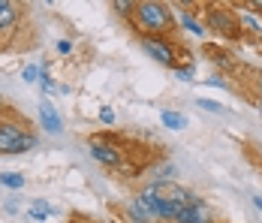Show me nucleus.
Returning <instances> with one entry per match:
<instances>
[{
    "label": "nucleus",
    "mask_w": 262,
    "mask_h": 223,
    "mask_svg": "<svg viewBox=\"0 0 262 223\" xmlns=\"http://www.w3.org/2000/svg\"><path fill=\"white\" fill-rule=\"evenodd\" d=\"M133 22L136 27L142 30V33H148V36H169L172 33V27H175V15H172V9L169 6H163V3H154V0H145V3H133Z\"/></svg>",
    "instance_id": "nucleus-1"
},
{
    "label": "nucleus",
    "mask_w": 262,
    "mask_h": 223,
    "mask_svg": "<svg viewBox=\"0 0 262 223\" xmlns=\"http://www.w3.org/2000/svg\"><path fill=\"white\" fill-rule=\"evenodd\" d=\"M36 145V136L18 121H0V154H25Z\"/></svg>",
    "instance_id": "nucleus-2"
},
{
    "label": "nucleus",
    "mask_w": 262,
    "mask_h": 223,
    "mask_svg": "<svg viewBox=\"0 0 262 223\" xmlns=\"http://www.w3.org/2000/svg\"><path fill=\"white\" fill-rule=\"evenodd\" d=\"M205 22H208L211 30H217L220 36H226V39H238L241 36V22H238L235 12H226L223 6H211L208 12H205Z\"/></svg>",
    "instance_id": "nucleus-3"
},
{
    "label": "nucleus",
    "mask_w": 262,
    "mask_h": 223,
    "mask_svg": "<svg viewBox=\"0 0 262 223\" xmlns=\"http://www.w3.org/2000/svg\"><path fill=\"white\" fill-rule=\"evenodd\" d=\"M142 46H145V51H148V54H151L157 64L178 70V54H175V49H172L166 39H157V36H145V39H142Z\"/></svg>",
    "instance_id": "nucleus-4"
},
{
    "label": "nucleus",
    "mask_w": 262,
    "mask_h": 223,
    "mask_svg": "<svg viewBox=\"0 0 262 223\" xmlns=\"http://www.w3.org/2000/svg\"><path fill=\"white\" fill-rule=\"evenodd\" d=\"M91 157L97 160V163H103V166H118L124 157H121V151L112 148V145H105V142H91Z\"/></svg>",
    "instance_id": "nucleus-5"
},
{
    "label": "nucleus",
    "mask_w": 262,
    "mask_h": 223,
    "mask_svg": "<svg viewBox=\"0 0 262 223\" xmlns=\"http://www.w3.org/2000/svg\"><path fill=\"white\" fill-rule=\"evenodd\" d=\"M18 18H21V6L12 0H0V33H6Z\"/></svg>",
    "instance_id": "nucleus-6"
},
{
    "label": "nucleus",
    "mask_w": 262,
    "mask_h": 223,
    "mask_svg": "<svg viewBox=\"0 0 262 223\" xmlns=\"http://www.w3.org/2000/svg\"><path fill=\"white\" fill-rule=\"evenodd\" d=\"M172 223H202V202L196 199V202H190V205H181Z\"/></svg>",
    "instance_id": "nucleus-7"
},
{
    "label": "nucleus",
    "mask_w": 262,
    "mask_h": 223,
    "mask_svg": "<svg viewBox=\"0 0 262 223\" xmlns=\"http://www.w3.org/2000/svg\"><path fill=\"white\" fill-rule=\"evenodd\" d=\"M39 121H42V127H46L49 133H60V130H63V124H60V118H57V112H54L52 103H42V106H39Z\"/></svg>",
    "instance_id": "nucleus-8"
},
{
    "label": "nucleus",
    "mask_w": 262,
    "mask_h": 223,
    "mask_svg": "<svg viewBox=\"0 0 262 223\" xmlns=\"http://www.w3.org/2000/svg\"><path fill=\"white\" fill-rule=\"evenodd\" d=\"M160 121L169 127V130H184V127H187V118L178 115V112H172V109H166V112L160 115Z\"/></svg>",
    "instance_id": "nucleus-9"
},
{
    "label": "nucleus",
    "mask_w": 262,
    "mask_h": 223,
    "mask_svg": "<svg viewBox=\"0 0 262 223\" xmlns=\"http://www.w3.org/2000/svg\"><path fill=\"white\" fill-rule=\"evenodd\" d=\"M52 214H54V208L49 202H42V199H36V202L30 205V217H36V220H49Z\"/></svg>",
    "instance_id": "nucleus-10"
},
{
    "label": "nucleus",
    "mask_w": 262,
    "mask_h": 223,
    "mask_svg": "<svg viewBox=\"0 0 262 223\" xmlns=\"http://www.w3.org/2000/svg\"><path fill=\"white\" fill-rule=\"evenodd\" d=\"M0 184H3V187L18 190V187H25V175H21V172H0Z\"/></svg>",
    "instance_id": "nucleus-11"
},
{
    "label": "nucleus",
    "mask_w": 262,
    "mask_h": 223,
    "mask_svg": "<svg viewBox=\"0 0 262 223\" xmlns=\"http://www.w3.org/2000/svg\"><path fill=\"white\" fill-rule=\"evenodd\" d=\"M181 25L187 27V30H193L196 36H205V27L199 25V22H196V18L190 15V12H181Z\"/></svg>",
    "instance_id": "nucleus-12"
},
{
    "label": "nucleus",
    "mask_w": 262,
    "mask_h": 223,
    "mask_svg": "<svg viewBox=\"0 0 262 223\" xmlns=\"http://www.w3.org/2000/svg\"><path fill=\"white\" fill-rule=\"evenodd\" d=\"M199 106H202L205 112H223V106H220V103H214V99H199Z\"/></svg>",
    "instance_id": "nucleus-13"
},
{
    "label": "nucleus",
    "mask_w": 262,
    "mask_h": 223,
    "mask_svg": "<svg viewBox=\"0 0 262 223\" xmlns=\"http://www.w3.org/2000/svg\"><path fill=\"white\" fill-rule=\"evenodd\" d=\"M33 78H39V70L36 67H25V82H33Z\"/></svg>",
    "instance_id": "nucleus-14"
},
{
    "label": "nucleus",
    "mask_w": 262,
    "mask_h": 223,
    "mask_svg": "<svg viewBox=\"0 0 262 223\" xmlns=\"http://www.w3.org/2000/svg\"><path fill=\"white\" fill-rule=\"evenodd\" d=\"M175 73L181 75L184 82H190V78H193V75H196V73H193V70H190V67H178V70H175Z\"/></svg>",
    "instance_id": "nucleus-15"
},
{
    "label": "nucleus",
    "mask_w": 262,
    "mask_h": 223,
    "mask_svg": "<svg viewBox=\"0 0 262 223\" xmlns=\"http://www.w3.org/2000/svg\"><path fill=\"white\" fill-rule=\"evenodd\" d=\"M39 82H42V91H52V78H49V73H39Z\"/></svg>",
    "instance_id": "nucleus-16"
},
{
    "label": "nucleus",
    "mask_w": 262,
    "mask_h": 223,
    "mask_svg": "<svg viewBox=\"0 0 262 223\" xmlns=\"http://www.w3.org/2000/svg\"><path fill=\"white\" fill-rule=\"evenodd\" d=\"M100 118H103L105 124H112V121H115V112H112V109H103V112H100Z\"/></svg>",
    "instance_id": "nucleus-17"
},
{
    "label": "nucleus",
    "mask_w": 262,
    "mask_h": 223,
    "mask_svg": "<svg viewBox=\"0 0 262 223\" xmlns=\"http://www.w3.org/2000/svg\"><path fill=\"white\" fill-rule=\"evenodd\" d=\"M115 9H121V12H124V15H130L133 3H115Z\"/></svg>",
    "instance_id": "nucleus-18"
},
{
    "label": "nucleus",
    "mask_w": 262,
    "mask_h": 223,
    "mask_svg": "<svg viewBox=\"0 0 262 223\" xmlns=\"http://www.w3.org/2000/svg\"><path fill=\"white\" fill-rule=\"evenodd\" d=\"M253 205H256V211L262 214V196H253Z\"/></svg>",
    "instance_id": "nucleus-19"
},
{
    "label": "nucleus",
    "mask_w": 262,
    "mask_h": 223,
    "mask_svg": "<svg viewBox=\"0 0 262 223\" xmlns=\"http://www.w3.org/2000/svg\"><path fill=\"white\" fill-rule=\"evenodd\" d=\"M259 94H262V75H259Z\"/></svg>",
    "instance_id": "nucleus-20"
},
{
    "label": "nucleus",
    "mask_w": 262,
    "mask_h": 223,
    "mask_svg": "<svg viewBox=\"0 0 262 223\" xmlns=\"http://www.w3.org/2000/svg\"><path fill=\"white\" fill-rule=\"evenodd\" d=\"M259 12H262V3H259Z\"/></svg>",
    "instance_id": "nucleus-21"
}]
</instances>
